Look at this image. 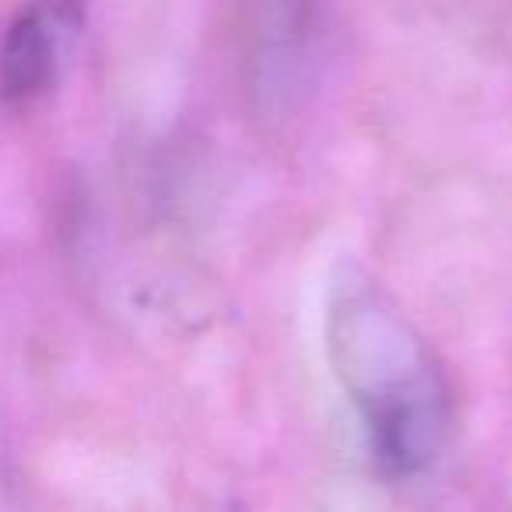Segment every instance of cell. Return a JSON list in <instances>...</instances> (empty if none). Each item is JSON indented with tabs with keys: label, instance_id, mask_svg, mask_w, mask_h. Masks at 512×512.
<instances>
[{
	"label": "cell",
	"instance_id": "cell-3",
	"mask_svg": "<svg viewBox=\"0 0 512 512\" xmlns=\"http://www.w3.org/2000/svg\"><path fill=\"white\" fill-rule=\"evenodd\" d=\"M81 18V0H46L22 11L0 43V99L32 106L57 85L60 29Z\"/></svg>",
	"mask_w": 512,
	"mask_h": 512
},
{
	"label": "cell",
	"instance_id": "cell-1",
	"mask_svg": "<svg viewBox=\"0 0 512 512\" xmlns=\"http://www.w3.org/2000/svg\"><path fill=\"white\" fill-rule=\"evenodd\" d=\"M327 358L390 481L421 477L442 460L456 425L446 369L383 281L348 260L330 278Z\"/></svg>",
	"mask_w": 512,
	"mask_h": 512
},
{
	"label": "cell",
	"instance_id": "cell-2",
	"mask_svg": "<svg viewBox=\"0 0 512 512\" xmlns=\"http://www.w3.org/2000/svg\"><path fill=\"white\" fill-rule=\"evenodd\" d=\"M316 0H249L246 81L260 113H288L302 92Z\"/></svg>",
	"mask_w": 512,
	"mask_h": 512
},
{
	"label": "cell",
	"instance_id": "cell-4",
	"mask_svg": "<svg viewBox=\"0 0 512 512\" xmlns=\"http://www.w3.org/2000/svg\"><path fill=\"white\" fill-rule=\"evenodd\" d=\"M225 512H242V505H228V509Z\"/></svg>",
	"mask_w": 512,
	"mask_h": 512
}]
</instances>
